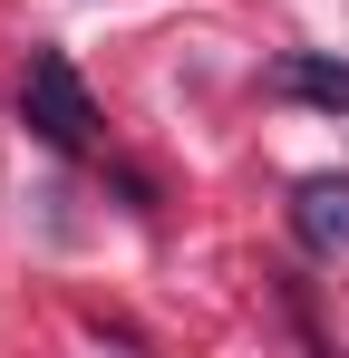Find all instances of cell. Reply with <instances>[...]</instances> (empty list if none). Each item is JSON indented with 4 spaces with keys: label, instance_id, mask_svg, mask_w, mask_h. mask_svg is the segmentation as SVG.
<instances>
[{
    "label": "cell",
    "instance_id": "6da1fadb",
    "mask_svg": "<svg viewBox=\"0 0 349 358\" xmlns=\"http://www.w3.org/2000/svg\"><path fill=\"white\" fill-rule=\"evenodd\" d=\"M20 117H29V136L58 145V155H88V145H97V97H88V78L68 68V49H29Z\"/></svg>",
    "mask_w": 349,
    "mask_h": 358
},
{
    "label": "cell",
    "instance_id": "7a4b0ae2",
    "mask_svg": "<svg viewBox=\"0 0 349 358\" xmlns=\"http://www.w3.org/2000/svg\"><path fill=\"white\" fill-rule=\"evenodd\" d=\"M291 233H301V252L340 262L349 252V175H301L291 184Z\"/></svg>",
    "mask_w": 349,
    "mask_h": 358
},
{
    "label": "cell",
    "instance_id": "3957f363",
    "mask_svg": "<svg viewBox=\"0 0 349 358\" xmlns=\"http://www.w3.org/2000/svg\"><path fill=\"white\" fill-rule=\"evenodd\" d=\"M272 87H282V97H310V107H330V117H349V59L282 49V59H272Z\"/></svg>",
    "mask_w": 349,
    "mask_h": 358
}]
</instances>
